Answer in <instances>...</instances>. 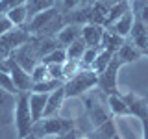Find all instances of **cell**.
Listing matches in <instances>:
<instances>
[{"instance_id":"6da1fadb","label":"cell","mask_w":148,"mask_h":139,"mask_svg":"<svg viewBox=\"0 0 148 139\" xmlns=\"http://www.w3.org/2000/svg\"><path fill=\"white\" fill-rule=\"evenodd\" d=\"M65 26V19L59 13L58 8H50L45 11L37 13L35 17L30 19V22L24 26L30 35L37 37H52L54 34L58 35V32Z\"/></svg>"},{"instance_id":"7a4b0ae2","label":"cell","mask_w":148,"mask_h":139,"mask_svg":"<svg viewBox=\"0 0 148 139\" xmlns=\"http://www.w3.org/2000/svg\"><path fill=\"white\" fill-rule=\"evenodd\" d=\"M72 128H76L74 119L54 115V117H41L39 120H35L34 126H32V133L41 137V139H46V137H52V136L65 133Z\"/></svg>"},{"instance_id":"3957f363","label":"cell","mask_w":148,"mask_h":139,"mask_svg":"<svg viewBox=\"0 0 148 139\" xmlns=\"http://www.w3.org/2000/svg\"><path fill=\"white\" fill-rule=\"evenodd\" d=\"M98 83V74L91 69H82L78 74H74L71 80L63 83L65 87V96L67 98H74V96H83L85 93L95 89Z\"/></svg>"},{"instance_id":"277c9868","label":"cell","mask_w":148,"mask_h":139,"mask_svg":"<svg viewBox=\"0 0 148 139\" xmlns=\"http://www.w3.org/2000/svg\"><path fill=\"white\" fill-rule=\"evenodd\" d=\"M28 95H30V93H18V95H17V104H15V128H17L18 139L28 137L32 133V126H34V119H32Z\"/></svg>"},{"instance_id":"5b68a950","label":"cell","mask_w":148,"mask_h":139,"mask_svg":"<svg viewBox=\"0 0 148 139\" xmlns=\"http://www.w3.org/2000/svg\"><path fill=\"white\" fill-rule=\"evenodd\" d=\"M83 104L87 108V113H89V119H91V124L95 128L102 126L106 120L111 119V111H108L104 108V100H102V91H89L83 95Z\"/></svg>"},{"instance_id":"8992f818","label":"cell","mask_w":148,"mask_h":139,"mask_svg":"<svg viewBox=\"0 0 148 139\" xmlns=\"http://www.w3.org/2000/svg\"><path fill=\"white\" fill-rule=\"evenodd\" d=\"M122 67V61L113 54V59L109 61V65L98 74V83L96 87L104 93V95H111V93L117 91V72Z\"/></svg>"},{"instance_id":"52a82bcc","label":"cell","mask_w":148,"mask_h":139,"mask_svg":"<svg viewBox=\"0 0 148 139\" xmlns=\"http://www.w3.org/2000/svg\"><path fill=\"white\" fill-rule=\"evenodd\" d=\"M9 76H11L13 85H15V89L18 93H30L32 91V85H34L32 74L28 71H24L11 56H9Z\"/></svg>"},{"instance_id":"ba28073f","label":"cell","mask_w":148,"mask_h":139,"mask_svg":"<svg viewBox=\"0 0 148 139\" xmlns=\"http://www.w3.org/2000/svg\"><path fill=\"white\" fill-rule=\"evenodd\" d=\"M17 96L0 87V126H8L15 120Z\"/></svg>"},{"instance_id":"9c48e42d","label":"cell","mask_w":148,"mask_h":139,"mask_svg":"<svg viewBox=\"0 0 148 139\" xmlns=\"http://www.w3.org/2000/svg\"><path fill=\"white\" fill-rule=\"evenodd\" d=\"M30 34H28V30L24 26H13L9 32H6L2 37H0V43L2 45H6L9 50H17L18 46H22V45H26L28 41H30Z\"/></svg>"},{"instance_id":"30bf717a","label":"cell","mask_w":148,"mask_h":139,"mask_svg":"<svg viewBox=\"0 0 148 139\" xmlns=\"http://www.w3.org/2000/svg\"><path fill=\"white\" fill-rule=\"evenodd\" d=\"M124 102L128 104V109H130V115H135L137 119H145L148 117V100L145 96L137 95L133 91H128L122 95Z\"/></svg>"},{"instance_id":"8fae6325","label":"cell","mask_w":148,"mask_h":139,"mask_svg":"<svg viewBox=\"0 0 148 139\" xmlns=\"http://www.w3.org/2000/svg\"><path fill=\"white\" fill-rule=\"evenodd\" d=\"M102 35H104V26H100V24L87 22V24L82 26V39L85 41V45L91 46V48H100Z\"/></svg>"},{"instance_id":"7c38bea8","label":"cell","mask_w":148,"mask_h":139,"mask_svg":"<svg viewBox=\"0 0 148 139\" xmlns=\"http://www.w3.org/2000/svg\"><path fill=\"white\" fill-rule=\"evenodd\" d=\"M132 43L137 46L139 50H146L148 48V24L141 21V19L133 17V26H132Z\"/></svg>"},{"instance_id":"4fadbf2b","label":"cell","mask_w":148,"mask_h":139,"mask_svg":"<svg viewBox=\"0 0 148 139\" xmlns=\"http://www.w3.org/2000/svg\"><path fill=\"white\" fill-rule=\"evenodd\" d=\"M65 98H67V96H65V87L63 85L58 87V89H54L52 93H48V100H46L43 117H54V115H58Z\"/></svg>"},{"instance_id":"5bb4252c","label":"cell","mask_w":148,"mask_h":139,"mask_svg":"<svg viewBox=\"0 0 148 139\" xmlns=\"http://www.w3.org/2000/svg\"><path fill=\"white\" fill-rule=\"evenodd\" d=\"M28 100H30V111H32V119L39 120L45 113V106H46V100H48V93H35V91H30L28 95Z\"/></svg>"},{"instance_id":"9a60e30c","label":"cell","mask_w":148,"mask_h":139,"mask_svg":"<svg viewBox=\"0 0 148 139\" xmlns=\"http://www.w3.org/2000/svg\"><path fill=\"white\" fill-rule=\"evenodd\" d=\"M132 26H133V11L130 9V11L124 13L120 19H117L113 24H109L106 30H111V32H115V34H119L120 37L126 39V37L130 35V32H132Z\"/></svg>"},{"instance_id":"2e32d148","label":"cell","mask_w":148,"mask_h":139,"mask_svg":"<svg viewBox=\"0 0 148 139\" xmlns=\"http://www.w3.org/2000/svg\"><path fill=\"white\" fill-rule=\"evenodd\" d=\"M115 56L122 61V65H126V63H133V61H137L139 58L143 56V50H139L133 43H130V41H124V45L120 46V48L115 52Z\"/></svg>"},{"instance_id":"e0dca14e","label":"cell","mask_w":148,"mask_h":139,"mask_svg":"<svg viewBox=\"0 0 148 139\" xmlns=\"http://www.w3.org/2000/svg\"><path fill=\"white\" fill-rule=\"evenodd\" d=\"M78 37H82V28H78V24H65L61 30L58 32V35H56V39L59 41V45L65 46L67 48L69 45L72 43V41H76Z\"/></svg>"},{"instance_id":"ac0fdd59","label":"cell","mask_w":148,"mask_h":139,"mask_svg":"<svg viewBox=\"0 0 148 139\" xmlns=\"http://www.w3.org/2000/svg\"><path fill=\"white\" fill-rule=\"evenodd\" d=\"M108 108L111 111V115H115V117H124V115H130L128 104L124 102L122 95H120L119 91L108 95Z\"/></svg>"},{"instance_id":"d6986e66","label":"cell","mask_w":148,"mask_h":139,"mask_svg":"<svg viewBox=\"0 0 148 139\" xmlns=\"http://www.w3.org/2000/svg\"><path fill=\"white\" fill-rule=\"evenodd\" d=\"M124 37H120L119 34H115V32L111 30H106L104 28V35H102V43H100V50H109V52H117L120 46L124 45Z\"/></svg>"},{"instance_id":"ffe728a7","label":"cell","mask_w":148,"mask_h":139,"mask_svg":"<svg viewBox=\"0 0 148 139\" xmlns=\"http://www.w3.org/2000/svg\"><path fill=\"white\" fill-rule=\"evenodd\" d=\"M108 13H109V4L102 2V0H96V2L91 6V22H92V24L106 26Z\"/></svg>"},{"instance_id":"44dd1931","label":"cell","mask_w":148,"mask_h":139,"mask_svg":"<svg viewBox=\"0 0 148 139\" xmlns=\"http://www.w3.org/2000/svg\"><path fill=\"white\" fill-rule=\"evenodd\" d=\"M130 9H132V4H130L128 0H120V2H117V4H111V6H109V13H108V19H106V26H104V28H108L109 24H113L117 19H120L124 13H128Z\"/></svg>"},{"instance_id":"7402d4cb","label":"cell","mask_w":148,"mask_h":139,"mask_svg":"<svg viewBox=\"0 0 148 139\" xmlns=\"http://www.w3.org/2000/svg\"><path fill=\"white\" fill-rule=\"evenodd\" d=\"M56 8V0H26V9H28V21L35 17L37 13L45 11V9Z\"/></svg>"},{"instance_id":"603a6c76","label":"cell","mask_w":148,"mask_h":139,"mask_svg":"<svg viewBox=\"0 0 148 139\" xmlns=\"http://www.w3.org/2000/svg\"><path fill=\"white\" fill-rule=\"evenodd\" d=\"M69 22L71 24H82V26L91 22V6H78L76 9H72Z\"/></svg>"},{"instance_id":"cb8c5ba5","label":"cell","mask_w":148,"mask_h":139,"mask_svg":"<svg viewBox=\"0 0 148 139\" xmlns=\"http://www.w3.org/2000/svg\"><path fill=\"white\" fill-rule=\"evenodd\" d=\"M6 17L13 22V26H24L28 22V9H26V4H21V6L9 9L6 13Z\"/></svg>"},{"instance_id":"d4e9b609","label":"cell","mask_w":148,"mask_h":139,"mask_svg":"<svg viewBox=\"0 0 148 139\" xmlns=\"http://www.w3.org/2000/svg\"><path fill=\"white\" fill-rule=\"evenodd\" d=\"M113 136H117V128H115L113 119H109L102 126L95 128V132L91 133V139H111Z\"/></svg>"},{"instance_id":"484cf974","label":"cell","mask_w":148,"mask_h":139,"mask_svg":"<svg viewBox=\"0 0 148 139\" xmlns=\"http://www.w3.org/2000/svg\"><path fill=\"white\" fill-rule=\"evenodd\" d=\"M111 59H113V52H109V50H100L98 56L95 58V61H92V65H91L89 69H91V71H95L96 74H100L109 65Z\"/></svg>"},{"instance_id":"4316f807","label":"cell","mask_w":148,"mask_h":139,"mask_svg":"<svg viewBox=\"0 0 148 139\" xmlns=\"http://www.w3.org/2000/svg\"><path fill=\"white\" fill-rule=\"evenodd\" d=\"M83 69V65L80 59H65L61 65V71H63V82L71 80L74 74H78Z\"/></svg>"},{"instance_id":"83f0119b","label":"cell","mask_w":148,"mask_h":139,"mask_svg":"<svg viewBox=\"0 0 148 139\" xmlns=\"http://www.w3.org/2000/svg\"><path fill=\"white\" fill-rule=\"evenodd\" d=\"M85 48H87L85 41H83L82 37H78L76 41H72V43L65 48V50H67V59H82Z\"/></svg>"},{"instance_id":"f1b7e54d","label":"cell","mask_w":148,"mask_h":139,"mask_svg":"<svg viewBox=\"0 0 148 139\" xmlns=\"http://www.w3.org/2000/svg\"><path fill=\"white\" fill-rule=\"evenodd\" d=\"M63 80H54V78H46V80L43 82H37L32 85V91H35V93H52L54 89H58V87H61L63 85Z\"/></svg>"},{"instance_id":"f546056e","label":"cell","mask_w":148,"mask_h":139,"mask_svg":"<svg viewBox=\"0 0 148 139\" xmlns=\"http://www.w3.org/2000/svg\"><path fill=\"white\" fill-rule=\"evenodd\" d=\"M65 59H67V50H65L63 46H59V48L52 50L50 54H46L41 61H43L45 65H50V63H63Z\"/></svg>"},{"instance_id":"4dcf8cb0","label":"cell","mask_w":148,"mask_h":139,"mask_svg":"<svg viewBox=\"0 0 148 139\" xmlns=\"http://www.w3.org/2000/svg\"><path fill=\"white\" fill-rule=\"evenodd\" d=\"M32 74V82L34 83H37V82H43V80H46V78H50L48 76V67L43 63V61H39L34 67V71L30 72Z\"/></svg>"},{"instance_id":"1f68e13d","label":"cell","mask_w":148,"mask_h":139,"mask_svg":"<svg viewBox=\"0 0 148 139\" xmlns=\"http://www.w3.org/2000/svg\"><path fill=\"white\" fill-rule=\"evenodd\" d=\"M133 17L141 19L145 24H148V0H143V2H137L135 6H133Z\"/></svg>"},{"instance_id":"d6a6232c","label":"cell","mask_w":148,"mask_h":139,"mask_svg":"<svg viewBox=\"0 0 148 139\" xmlns=\"http://www.w3.org/2000/svg\"><path fill=\"white\" fill-rule=\"evenodd\" d=\"M98 52H100V48H91V46H87L85 48V52H83V56H82V65H83V69H89L91 65H92V61H95V58L98 56Z\"/></svg>"},{"instance_id":"836d02e7","label":"cell","mask_w":148,"mask_h":139,"mask_svg":"<svg viewBox=\"0 0 148 139\" xmlns=\"http://www.w3.org/2000/svg\"><path fill=\"white\" fill-rule=\"evenodd\" d=\"M21 4H26V0H0V15H6L9 9L21 6Z\"/></svg>"},{"instance_id":"e575fe53","label":"cell","mask_w":148,"mask_h":139,"mask_svg":"<svg viewBox=\"0 0 148 139\" xmlns=\"http://www.w3.org/2000/svg\"><path fill=\"white\" fill-rule=\"evenodd\" d=\"M61 65L63 63H50V65H46V67H48V76L54 78V80H63Z\"/></svg>"},{"instance_id":"d590c367","label":"cell","mask_w":148,"mask_h":139,"mask_svg":"<svg viewBox=\"0 0 148 139\" xmlns=\"http://www.w3.org/2000/svg\"><path fill=\"white\" fill-rule=\"evenodd\" d=\"M80 130H76V128H72V130H69V132H65V133H59V136H52V137H46V139H78L80 137Z\"/></svg>"},{"instance_id":"8d00e7d4","label":"cell","mask_w":148,"mask_h":139,"mask_svg":"<svg viewBox=\"0 0 148 139\" xmlns=\"http://www.w3.org/2000/svg\"><path fill=\"white\" fill-rule=\"evenodd\" d=\"M13 28V22L9 21L6 15H0V37H2L6 32H9Z\"/></svg>"},{"instance_id":"74e56055","label":"cell","mask_w":148,"mask_h":139,"mask_svg":"<svg viewBox=\"0 0 148 139\" xmlns=\"http://www.w3.org/2000/svg\"><path fill=\"white\" fill-rule=\"evenodd\" d=\"M78 6H80V0H63L65 11H72V9H76Z\"/></svg>"},{"instance_id":"f35d334b","label":"cell","mask_w":148,"mask_h":139,"mask_svg":"<svg viewBox=\"0 0 148 139\" xmlns=\"http://www.w3.org/2000/svg\"><path fill=\"white\" fill-rule=\"evenodd\" d=\"M141 124H143V139H148V117L141 119Z\"/></svg>"},{"instance_id":"ab89813d","label":"cell","mask_w":148,"mask_h":139,"mask_svg":"<svg viewBox=\"0 0 148 139\" xmlns=\"http://www.w3.org/2000/svg\"><path fill=\"white\" fill-rule=\"evenodd\" d=\"M96 0H80V6H92Z\"/></svg>"},{"instance_id":"60d3db41","label":"cell","mask_w":148,"mask_h":139,"mask_svg":"<svg viewBox=\"0 0 148 139\" xmlns=\"http://www.w3.org/2000/svg\"><path fill=\"white\" fill-rule=\"evenodd\" d=\"M102 2H106V4H109V6H111V4H117V2H120V0H102Z\"/></svg>"},{"instance_id":"b9f144b4","label":"cell","mask_w":148,"mask_h":139,"mask_svg":"<svg viewBox=\"0 0 148 139\" xmlns=\"http://www.w3.org/2000/svg\"><path fill=\"white\" fill-rule=\"evenodd\" d=\"M78 139H91V136H87V133H80V137Z\"/></svg>"},{"instance_id":"7bdbcfd3","label":"cell","mask_w":148,"mask_h":139,"mask_svg":"<svg viewBox=\"0 0 148 139\" xmlns=\"http://www.w3.org/2000/svg\"><path fill=\"white\" fill-rule=\"evenodd\" d=\"M24 139H41V137H37V136H34V133H30V136L24 137Z\"/></svg>"},{"instance_id":"ee69618b","label":"cell","mask_w":148,"mask_h":139,"mask_svg":"<svg viewBox=\"0 0 148 139\" xmlns=\"http://www.w3.org/2000/svg\"><path fill=\"white\" fill-rule=\"evenodd\" d=\"M143 56H148V48H146V50H143Z\"/></svg>"}]
</instances>
